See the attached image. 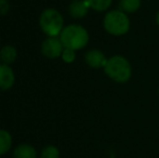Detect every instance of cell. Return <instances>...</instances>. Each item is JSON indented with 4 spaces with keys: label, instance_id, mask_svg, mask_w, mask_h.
I'll return each instance as SVG.
<instances>
[{
    "label": "cell",
    "instance_id": "5bb4252c",
    "mask_svg": "<svg viewBox=\"0 0 159 158\" xmlns=\"http://www.w3.org/2000/svg\"><path fill=\"white\" fill-rule=\"evenodd\" d=\"M41 158H60V152L55 146L48 145L41 151Z\"/></svg>",
    "mask_w": 159,
    "mask_h": 158
},
{
    "label": "cell",
    "instance_id": "8992f818",
    "mask_svg": "<svg viewBox=\"0 0 159 158\" xmlns=\"http://www.w3.org/2000/svg\"><path fill=\"white\" fill-rule=\"evenodd\" d=\"M15 82V75L8 64H0V89L9 90Z\"/></svg>",
    "mask_w": 159,
    "mask_h": 158
},
{
    "label": "cell",
    "instance_id": "52a82bcc",
    "mask_svg": "<svg viewBox=\"0 0 159 158\" xmlns=\"http://www.w3.org/2000/svg\"><path fill=\"white\" fill-rule=\"evenodd\" d=\"M87 64L93 68H101L105 67L107 63V59L104 53L100 50H90L84 55Z\"/></svg>",
    "mask_w": 159,
    "mask_h": 158
},
{
    "label": "cell",
    "instance_id": "277c9868",
    "mask_svg": "<svg viewBox=\"0 0 159 158\" xmlns=\"http://www.w3.org/2000/svg\"><path fill=\"white\" fill-rule=\"evenodd\" d=\"M104 28L108 34L114 36H121L128 33L130 28V20L125 12L113 10L106 13L103 21Z\"/></svg>",
    "mask_w": 159,
    "mask_h": 158
},
{
    "label": "cell",
    "instance_id": "8fae6325",
    "mask_svg": "<svg viewBox=\"0 0 159 158\" xmlns=\"http://www.w3.org/2000/svg\"><path fill=\"white\" fill-rule=\"evenodd\" d=\"M12 146V137L7 130L0 129V156L7 154Z\"/></svg>",
    "mask_w": 159,
    "mask_h": 158
},
{
    "label": "cell",
    "instance_id": "30bf717a",
    "mask_svg": "<svg viewBox=\"0 0 159 158\" xmlns=\"http://www.w3.org/2000/svg\"><path fill=\"white\" fill-rule=\"evenodd\" d=\"M17 57V51L13 46H4L0 50V60L3 64H10L14 63Z\"/></svg>",
    "mask_w": 159,
    "mask_h": 158
},
{
    "label": "cell",
    "instance_id": "5b68a950",
    "mask_svg": "<svg viewBox=\"0 0 159 158\" xmlns=\"http://www.w3.org/2000/svg\"><path fill=\"white\" fill-rule=\"evenodd\" d=\"M64 46L57 37H48L41 44V52L49 59H57L62 56Z\"/></svg>",
    "mask_w": 159,
    "mask_h": 158
},
{
    "label": "cell",
    "instance_id": "2e32d148",
    "mask_svg": "<svg viewBox=\"0 0 159 158\" xmlns=\"http://www.w3.org/2000/svg\"><path fill=\"white\" fill-rule=\"evenodd\" d=\"M10 10V3L8 0H0V15H4Z\"/></svg>",
    "mask_w": 159,
    "mask_h": 158
},
{
    "label": "cell",
    "instance_id": "ba28073f",
    "mask_svg": "<svg viewBox=\"0 0 159 158\" xmlns=\"http://www.w3.org/2000/svg\"><path fill=\"white\" fill-rule=\"evenodd\" d=\"M90 7L84 0H74L68 7L69 15L74 19H82L86 16Z\"/></svg>",
    "mask_w": 159,
    "mask_h": 158
},
{
    "label": "cell",
    "instance_id": "6da1fadb",
    "mask_svg": "<svg viewBox=\"0 0 159 158\" xmlns=\"http://www.w3.org/2000/svg\"><path fill=\"white\" fill-rule=\"evenodd\" d=\"M59 38L63 43L64 48L77 51L84 48L88 44L89 34L86 28L82 26L77 24H70L63 28Z\"/></svg>",
    "mask_w": 159,
    "mask_h": 158
},
{
    "label": "cell",
    "instance_id": "9a60e30c",
    "mask_svg": "<svg viewBox=\"0 0 159 158\" xmlns=\"http://www.w3.org/2000/svg\"><path fill=\"white\" fill-rule=\"evenodd\" d=\"M62 59H63L65 63H68V64L73 63L76 60V51L68 48H64V51L62 53Z\"/></svg>",
    "mask_w": 159,
    "mask_h": 158
},
{
    "label": "cell",
    "instance_id": "4fadbf2b",
    "mask_svg": "<svg viewBox=\"0 0 159 158\" xmlns=\"http://www.w3.org/2000/svg\"><path fill=\"white\" fill-rule=\"evenodd\" d=\"M84 1L88 3L91 9L98 11V12H103L111 7L113 0H84Z\"/></svg>",
    "mask_w": 159,
    "mask_h": 158
},
{
    "label": "cell",
    "instance_id": "e0dca14e",
    "mask_svg": "<svg viewBox=\"0 0 159 158\" xmlns=\"http://www.w3.org/2000/svg\"><path fill=\"white\" fill-rule=\"evenodd\" d=\"M156 22H157V24L159 25V12L157 13V15H156Z\"/></svg>",
    "mask_w": 159,
    "mask_h": 158
},
{
    "label": "cell",
    "instance_id": "3957f363",
    "mask_svg": "<svg viewBox=\"0 0 159 158\" xmlns=\"http://www.w3.org/2000/svg\"><path fill=\"white\" fill-rule=\"evenodd\" d=\"M39 25L49 37H57L64 28V19L57 10L49 8L42 11L39 16Z\"/></svg>",
    "mask_w": 159,
    "mask_h": 158
},
{
    "label": "cell",
    "instance_id": "9c48e42d",
    "mask_svg": "<svg viewBox=\"0 0 159 158\" xmlns=\"http://www.w3.org/2000/svg\"><path fill=\"white\" fill-rule=\"evenodd\" d=\"M14 158H37V152L35 147L30 144H21L16 146L13 152Z\"/></svg>",
    "mask_w": 159,
    "mask_h": 158
},
{
    "label": "cell",
    "instance_id": "7a4b0ae2",
    "mask_svg": "<svg viewBox=\"0 0 159 158\" xmlns=\"http://www.w3.org/2000/svg\"><path fill=\"white\" fill-rule=\"evenodd\" d=\"M104 72L111 79L117 82H127L131 78L132 68L129 61L121 55H115L107 60Z\"/></svg>",
    "mask_w": 159,
    "mask_h": 158
},
{
    "label": "cell",
    "instance_id": "7c38bea8",
    "mask_svg": "<svg viewBox=\"0 0 159 158\" xmlns=\"http://www.w3.org/2000/svg\"><path fill=\"white\" fill-rule=\"evenodd\" d=\"M141 7V0H120L119 10L125 13H133Z\"/></svg>",
    "mask_w": 159,
    "mask_h": 158
}]
</instances>
